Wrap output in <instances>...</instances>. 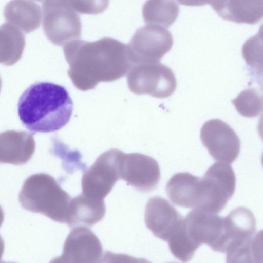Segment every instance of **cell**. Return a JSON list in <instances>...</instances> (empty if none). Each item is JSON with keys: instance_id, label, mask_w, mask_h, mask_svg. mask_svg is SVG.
Masks as SVG:
<instances>
[{"instance_id": "4fadbf2b", "label": "cell", "mask_w": 263, "mask_h": 263, "mask_svg": "<svg viewBox=\"0 0 263 263\" xmlns=\"http://www.w3.org/2000/svg\"><path fill=\"white\" fill-rule=\"evenodd\" d=\"M184 217L165 199L159 196L151 198L144 214L147 228L157 237L167 241L180 226Z\"/></svg>"}, {"instance_id": "cb8c5ba5", "label": "cell", "mask_w": 263, "mask_h": 263, "mask_svg": "<svg viewBox=\"0 0 263 263\" xmlns=\"http://www.w3.org/2000/svg\"><path fill=\"white\" fill-rule=\"evenodd\" d=\"M231 102L237 111L246 117H255L262 109V97L254 88L244 90Z\"/></svg>"}, {"instance_id": "ac0fdd59", "label": "cell", "mask_w": 263, "mask_h": 263, "mask_svg": "<svg viewBox=\"0 0 263 263\" xmlns=\"http://www.w3.org/2000/svg\"><path fill=\"white\" fill-rule=\"evenodd\" d=\"M4 15L9 23L29 33L40 27L42 11L33 0H11L5 6Z\"/></svg>"}, {"instance_id": "83f0119b", "label": "cell", "mask_w": 263, "mask_h": 263, "mask_svg": "<svg viewBox=\"0 0 263 263\" xmlns=\"http://www.w3.org/2000/svg\"><path fill=\"white\" fill-rule=\"evenodd\" d=\"M4 218V212L0 206V227L2 226Z\"/></svg>"}, {"instance_id": "6da1fadb", "label": "cell", "mask_w": 263, "mask_h": 263, "mask_svg": "<svg viewBox=\"0 0 263 263\" xmlns=\"http://www.w3.org/2000/svg\"><path fill=\"white\" fill-rule=\"evenodd\" d=\"M70 68L68 74L82 91L93 89L100 82H112L126 75L131 64L126 45L111 37L93 42L76 39L64 46Z\"/></svg>"}, {"instance_id": "484cf974", "label": "cell", "mask_w": 263, "mask_h": 263, "mask_svg": "<svg viewBox=\"0 0 263 263\" xmlns=\"http://www.w3.org/2000/svg\"><path fill=\"white\" fill-rule=\"evenodd\" d=\"M179 4L187 6H202L209 4L210 0H177Z\"/></svg>"}, {"instance_id": "5bb4252c", "label": "cell", "mask_w": 263, "mask_h": 263, "mask_svg": "<svg viewBox=\"0 0 263 263\" xmlns=\"http://www.w3.org/2000/svg\"><path fill=\"white\" fill-rule=\"evenodd\" d=\"M263 0H210L222 18L238 24L254 25L263 16Z\"/></svg>"}, {"instance_id": "3957f363", "label": "cell", "mask_w": 263, "mask_h": 263, "mask_svg": "<svg viewBox=\"0 0 263 263\" xmlns=\"http://www.w3.org/2000/svg\"><path fill=\"white\" fill-rule=\"evenodd\" d=\"M18 200L27 211L45 215L60 223H66L70 195L50 175H32L24 182Z\"/></svg>"}, {"instance_id": "603a6c76", "label": "cell", "mask_w": 263, "mask_h": 263, "mask_svg": "<svg viewBox=\"0 0 263 263\" xmlns=\"http://www.w3.org/2000/svg\"><path fill=\"white\" fill-rule=\"evenodd\" d=\"M167 241L172 254L183 262L190 261L199 248L189 237L184 228V220Z\"/></svg>"}, {"instance_id": "277c9868", "label": "cell", "mask_w": 263, "mask_h": 263, "mask_svg": "<svg viewBox=\"0 0 263 263\" xmlns=\"http://www.w3.org/2000/svg\"><path fill=\"white\" fill-rule=\"evenodd\" d=\"M127 74L128 87L136 95L165 98L174 93L177 86L173 71L160 62L132 65Z\"/></svg>"}, {"instance_id": "7c38bea8", "label": "cell", "mask_w": 263, "mask_h": 263, "mask_svg": "<svg viewBox=\"0 0 263 263\" xmlns=\"http://www.w3.org/2000/svg\"><path fill=\"white\" fill-rule=\"evenodd\" d=\"M102 253V245L95 233L85 227H77L67 237L62 255L51 262H97Z\"/></svg>"}, {"instance_id": "44dd1931", "label": "cell", "mask_w": 263, "mask_h": 263, "mask_svg": "<svg viewBox=\"0 0 263 263\" xmlns=\"http://www.w3.org/2000/svg\"><path fill=\"white\" fill-rule=\"evenodd\" d=\"M25 44V36L18 28L8 23L0 26V62L13 64L21 58Z\"/></svg>"}, {"instance_id": "ffe728a7", "label": "cell", "mask_w": 263, "mask_h": 263, "mask_svg": "<svg viewBox=\"0 0 263 263\" xmlns=\"http://www.w3.org/2000/svg\"><path fill=\"white\" fill-rule=\"evenodd\" d=\"M179 12L175 0H147L142 7L146 24L168 28L176 20Z\"/></svg>"}, {"instance_id": "d4e9b609", "label": "cell", "mask_w": 263, "mask_h": 263, "mask_svg": "<svg viewBox=\"0 0 263 263\" xmlns=\"http://www.w3.org/2000/svg\"><path fill=\"white\" fill-rule=\"evenodd\" d=\"M262 30L244 43L242 53L246 63L255 69L262 70Z\"/></svg>"}, {"instance_id": "9a60e30c", "label": "cell", "mask_w": 263, "mask_h": 263, "mask_svg": "<svg viewBox=\"0 0 263 263\" xmlns=\"http://www.w3.org/2000/svg\"><path fill=\"white\" fill-rule=\"evenodd\" d=\"M201 178L188 172L174 174L166 185V191L175 204L185 208L197 209L201 199Z\"/></svg>"}, {"instance_id": "7a4b0ae2", "label": "cell", "mask_w": 263, "mask_h": 263, "mask_svg": "<svg viewBox=\"0 0 263 263\" xmlns=\"http://www.w3.org/2000/svg\"><path fill=\"white\" fill-rule=\"evenodd\" d=\"M72 100L63 86L38 82L28 87L17 104L19 118L33 133H50L62 128L69 121Z\"/></svg>"}, {"instance_id": "d6986e66", "label": "cell", "mask_w": 263, "mask_h": 263, "mask_svg": "<svg viewBox=\"0 0 263 263\" xmlns=\"http://www.w3.org/2000/svg\"><path fill=\"white\" fill-rule=\"evenodd\" d=\"M224 219L228 246L232 242L248 239L255 234L256 219L253 213L247 208L240 206L233 209Z\"/></svg>"}, {"instance_id": "4316f807", "label": "cell", "mask_w": 263, "mask_h": 263, "mask_svg": "<svg viewBox=\"0 0 263 263\" xmlns=\"http://www.w3.org/2000/svg\"><path fill=\"white\" fill-rule=\"evenodd\" d=\"M4 251V241L0 235V261L2 259Z\"/></svg>"}, {"instance_id": "9c48e42d", "label": "cell", "mask_w": 263, "mask_h": 263, "mask_svg": "<svg viewBox=\"0 0 263 263\" xmlns=\"http://www.w3.org/2000/svg\"><path fill=\"white\" fill-rule=\"evenodd\" d=\"M200 139L211 157L218 162L232 163L238 157L240 141L234 130L218 119L205 122L200 130Z\"/></svg>"}, {"instance_id": "ba28073f", "label": "cell", "mask_w": 263, "mask_h": 263, "mask_svg": "<svg viewBox=\"0 0 263 263\" xmlns=\"http://www.w3.org/2000/svg\"><path fill=\"white\" fill-rule=\"evenodd\" d=\"M186 232L197 246L205 243L214 251L225 253L228 246L223 217L194 209L184 219Z\"/></svg>"}, {"instance_id": "8fae6325", "label": "cell", "mask_w": 263, "mask_h": 263, "mask_svg": "<svg viewBox=\"0 0 263 263\" xmlns=\"http://www.w3.org/2000/svg\"><path fill=\"white\" fill-rule=\"evenodd\" d=\"M202 178L207 192L206 212L219 213L234 193V172L228 163L217 162L207 170Z\"/></svg>"}, {"instance_id": "30bf717a", "label": "cell", "mask_w": 263, "mask_h": 263, "mask_svg": "<svg viewBox=\"0 0 263 263\" xmlns=\"http://www.w3.org/2000/svg\"><path fill=\"white\" fill-rule=\"evenodd\" d=\"M119 172L120 179L142 192L155 189L161 176L157 161L149 156L138 153H123Z\"/></svg>"}, {"instance_id": "e0dca14e", "label": "cell", "mask_w": 263, "mask_h": 263, "mask_svg": "<svg viewBox=\"0 0 263 263\" xmlns=\"http://www.w3.org/2000/svg\"><path fill=\"white\" fill-rule=\"evenodd\" d=\"M12 131L0 133V163L21 165L27 162L35 150L31 135Z\"/></svg>"}, {"instance_id": "5b68a950", "label": "cell", "mask_w": 263, "mask_h": 263, "mask_svg": "<svg viewBox=\"0 0 263 263\" xmlns=\"http://www.w3.org/2000/svg\"><path fill=\"white\" fill-rule=\"evenodd\" d=\"M43 28L51 43L63 46L81 37L82 24L78 13L61 0H44Z\"/></svg>"}, {"instance_id": "52a82bcc", "label": "cell", "mask_w": 263, "mask_h": 263, "mask_svg": "<svg viewBox=\"0 0 263 263\" xmlns=\"http://www.w3.org/2000/svg\"><path fill=\"white\" fill-rule=\"evenodd\" d=\"M123 153L119 149H111L97 158L83 175V194L93 199L104 200L120 179V162Z\"/></svg>"}, {"instance_id": "2e32d148", "label": "cell", "mask_w": 263, "mask_h": 263, "mask_svg": "<svg viewBox=\"0 0 263 263\" xmlns=\"http://www.w3.org/2000/svg\"><path fill=\"white\" fill-rule=\"evenodd\" d=\"M106 208L104 200L80 194L69 201L66 223L71 228L91 227L104 217Z\"/></svg>"}, {"instance_id": "8992f818", "label": "cell", "mask_w": 263, "mask_h": 263, "mask_svg": "<svg viewBox=\"0 0 263 263\" xmlns=\"http://www.w3.org/2000/svg\"><path fill=\"white\" fill-rule=\"evenodd\" d=\"M173 38L165 28L146 24L136 30L126 45L131 64L160 62L171 49Z\"/></svg>"}, {"instance_id": "7402d4cb", "label": "cell", "mask_w": 263, "mask_h": 263, "mask_svg": "<svg viewBox=\"0 0 263 263\" xmlns=\"http://www.w3.org/2000/svg\"><path fill=\"white\" fill-rule=\"evenodd\" d=\"M258 232L243 240L230 243L225 253L227 262H256L259 258V240Z\"/></svg>"}]
</instances>
